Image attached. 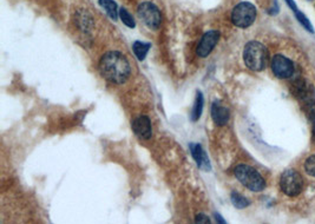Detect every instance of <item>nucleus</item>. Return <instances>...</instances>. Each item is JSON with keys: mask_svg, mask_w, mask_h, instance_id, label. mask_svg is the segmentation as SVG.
I'll return each mask as SVG.
<instances>
[{"mask_svg": "<svg viewBox=\"0 0 315 224\" xmlns=\"http://www.w3.org/2000/svg\"><path fill=\"white\" fill-rule=\"evenodd\" d=\"M256 19V7L252 3L242 2L234 7L231 12V21L241 29L249 28Z\"/></svg>", "mask_w": 315, "mask_h": 224, "instance_id": "20e7f679", "label": "nucleus"}, {"mask_svg": "<svg viewBox=\"0 0 315 224\" xmlns=\"http://www.w3.org/2000/svg\"><path fill=\"white\" fill-rule=\"evenodd\" d=\"M280 187L287 196L295 197L300 195L303 189V180L301 175L297 170H287L281 176Z\"/></svg>", "mask_w": 315, "mask_h": 224, "instance_id": "39448f33", "label": "nucleus"}, {"mask_svg": "<svg viewBox=\"0 0 315 224\" xmlns=\"http://www.w3.org/2000/svg\"><path fill=\"white\" fill-rule=\"evenodd\" d=\"M100 70L106 81L113 84H123L131 73V66L128 58L118 51L105 53L100 62Z\"/></svg>", "mask_w": 315, "mask_h": 224, "instance_id": "f257e3e1", "label": "nucleus"}, {"mask_svg": "<svg viewBox=\"0 0 315 224\" xmlns=\"http://www.w3.org/2000/svg\"><path fill=\"white\" fill-rule=\"evenodd\" d=\"M231 203H233V206L237 209H245L250 204V202L246 198L245 196H242L241 193L238 192H233L231 193Z\"/></svg>", "mask_w": 315, "mask_h": 224, "instance_id": "dca6fc26", "label": "nucleus"}, {"mask_svg": "<svg viewBox=\"0 0 315 224\" xmlns=\"http://www.w3.org/2000/svg\"><path fill=\"white\" fill-rule=\"evenodd\" d=\"M196 222L197 223H210V219L204 214H199L196 216Z\"/></svg>", "mask_w": 315, "mask_h": 224, "instance_id": "aec40b11", "label": "nucleus"}, {"mask_svg": "<svg viewBox=\"0 0 315 224\" xmlns=\"http://www.w3.org/2000/svg\"><path fill=\"white\" fill-rule=\"evenodd\" d=\"M151 47L150 43H143V41H135L134 45H132V48H134V52L136 57H137L138 60H144L148 55Z\"/></svg>", "mask_w": 315, "mask_h": 224, "instance_id": "ddd939ff", "label": "nucleus"}, {"mask_svg": "<svg viewBox=\"0 0 315 224\" xmlns=\"http://www.w3.org/2000/svg\"><path fill=\"white\" fill-rule=\"evenodd\" d=\"M244 59L248 69L262 71L268 65L269 53L267 47L259 41H249L244 51Z\"/></svg>", "mask_w": 315, "mask_h": 224, "instance_id": "f03ea898", "label": "nucleus"}, {"mask_svg": "<svg viewBox=\"0 0 315 224\" xmlns=\"http://www.w3.org/2000/svg\"><path fill=\"white\" fill-rule=\"evenodd\" d=\"M137 13L144 24L150 30H158L159 26H161L162 16L158 7L155 5V4L150 2H144L139 4Z\"/></svg>", "mask_w": 315, "mask_h": 224, "instance_id": "423d86ee", "label": "nucleus"}, {"mask_svg": "<svg viewBox=\"0 0 315 224\" xmlns=\"http://www.w3.org/2000/svg\"><path fill=\"white\" fill-rule=\"evenodd\" d=\"M235 177L240 181V183L249 189L250 191L260 192L265 188V181L261 176L260 172L252 166L240 164L235 168Z\"/></svg>", "mask_w": 315, "mask_h": 224, "instance_id": "7ed1b4c3", "label": "nucleus"}, {"mask_svg": "<svg viewBox=\"0 0 315 224\" xmlns=\"http://www.w3.org/2000/svg\"><path fill=\"white\" fill-rule=\"evenodd\" d=\"M100 5L106 11L110 18L113 19V20H117L118 11H117V4L113 0H100Z\"/></svg>", "mask_w": 315, "mask_h": 224, "instance_id": "4468645a", "label": "nucleus"}, {"mask_svg": "<svg viewBox=\"0 0 315 224\" xmlns=\"http://www.w3.org/2000/svg\"><path fill=\"white\" fill-rule=\"evenodd\" d=\"M119 17H120V20L123 21V24L124 25H127L128 28H130V29H134L135 26H136V22H135V19L132 18V16L130 13L128 12L127 10L125 9H120L119 10Z\"/></svg>", "mask_w": 315, "mask_h": 224, "instance_id": "f3484780", "label": "nucleus"}, {"mask_svg": "<svg viewBox=\"0 0 315 224\" xmlns=\"http://www.w3.org/2000/svg\"><path fill=\"white\" fill-rule=\"evenodd\" d=\"M295 14H297V18H298V20L300 21V24H301L306 30H308L309 32H313V26H312V24H310V21L308 20V18H307L305 14L299 12V11H298V12H295Z\"/></svg>", "mask_w": 315, "mask_h": 224, "instance_id": "a211bd4d", "label": "nucleus"}, {"mask_svg": "<svg viewBox=\"0 0 315 224\" xmlns=\"http://www.w3.org/2000/svg\"><path fill=\"white\" fill-rule=\"evenodd\" d=\"M220 39V32L215 31H209L207 33H204V36L201 39L199 46H197L196 53L200 58H206L211 53V51L214 50V47L216 46V44L219 43Z\"/></svg>", "mask_w": 315, "mask_h": 224, "instance_id": "1a4fd4ad", "label": "nucleus"}, {"mask_svg": "<svg viewBox=\"0 0 315 224\" xmlns=\"http://www.w3.org/2000/svg\"><path fill=\"white\" fill-rule=\"evenodd\" d=\"M292 90H293L294 96L306 108H313V106H315V89L306 79L300 78L294 81Z\"/></svg>", "mask_w": 315, "mask_h": 224, "instance_id": "0eeeda50", "label": "nucleus"}, {"mask_svg": "<svg viewBox=\"0 0 315 224\" xmlns=\"http://www.w3.org/2000/svg\"><path fill=\"white\" fill-rule=\"evenodd\" d=\"M190 151L193 159H195L197 165H199V168L204 169V170H210V163L209 159H208L206 153H204V150L202 149V146L200 145V144H190Z\"/></svg>", "mask_w": 315, "mask_h": 224, "instance_id": "f8f14e48", "label": "nucleus"}, {"mask_svg": "<svg viewBox=\"0 0 315 224\" xmlns=\"http://www.w3.org/2000/svg\"><path fill=\"white\" fill-rule=\"evenodd\" d=\"M272 70L276 77L280 79L289 78L294 73V64L287 57L276 55L272 59Z\"/></svg>", "mask_w": 315, "mask_h": 224, "instance_id": "6e6552de", "label": "nucleus"}, {"mask_svg": "<svg viewBox=\"0 0 315 224\" xmlns=\"http://www.w3.org/2000/svg\"><path fill=\"white\" fill-rule=\"evenodd\" d=\"M305 169L309 176L315 177V155L310 156V157L307 159L305 163Z\"/></svg>", "mask_w": 315, "mask_h": 224, "instance_id": "6ab92c4d", "label": "nucleus"}, {"mask_svg": "<svg viewBox=\"0 0 315 224\" xmlns=\"http://www.w3.org/2000/svg\"><path fill=\"white\" fill-rule=\"evenodd\" d=\"M312 119H313V142L315 143V111L313 113Z\"/></svg>", "mask_w": 315, "mask_h": 224, "instance_id": "4be33fe9", "label": "nucleus"}, {"mask_svg": "<svg viewBox=\"0 0 315 224\" xmlns=\"http://www.w3.org/2000/svg\"><path fill=\"white\" fill-rule=\"evenodd\" d=\"M211 118L214 120V123L219 127H223L226 125L230 118V112L226 106H223L219 102H215L211 105Z\"/></svg>", "mask_w": 315, "mask_h": 224, "instance_id": "9b49d317", "label": "nucleus"}, {"mask_svg": "<svg viewBox=\"0 0 315 224\" xmlns=\"http://www.w3.org/2000/svg\"><path fill=\"white\" fill-rule=\"evenodd\" d=\"M132 130L140 139H150L153 136L151 121L148 116H139L132 121Z\"/></svg>", "mask_w": 315, "mask_h": 224, "instance_id": "9d476101", "label": "nucleus"}, {"mask_svg": "<svg viewBox=\"0 0 315 224\" xmlns=\"http://www.w3.org/2000/svg\"><path fill=\"white\" fill-rule=\"evenodd\" d=\"M202 110H203V94L202 92H200V91H197L196 102H195V105H193V109L191 112L192 121H196L200 119L201 115H202Z\"/></svg>", "mask_w": 315, "mask_h": 224, "instance_id": "2eb2a0df", "label": "nucleus"}, {"mask_svg": "<svg viewBox=\"0 0 315 224\" xmlns=\"http://www.w3.org/2000/svg\"><path fill=\"white\" fill-rule=\"evenodd\" d=\"M215 216H216V219H217L219 222H221V223H226V221H225V219H222L221 216L217 215V214H215Z\"/></svg>", "mask_w": 315, "mask_h": 224, "instance_id": "5701e85b", "label": "nucleus"}, {"mask_svg": "<svg viewBox=\"0 0 315 224\" xmlns=\"http://www.w3.org/2000/svg\"><path fill=\"white\" fill-rule=\"evenodd\" d=\"M286 2H287L288 5H289L290 9L294 11V13H295V12H298L299 10H298V7H297V5H295V3L293 2V0H286Z\"/></svg>", "mask_w": 315, "mask_h": 224, "instance_id": "412c9836", "label": "nucleus"}]
</instances>
